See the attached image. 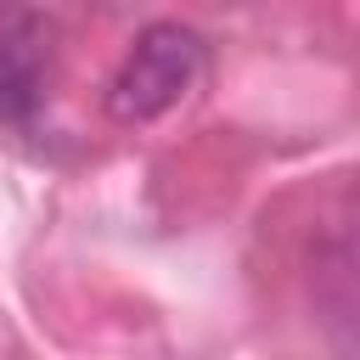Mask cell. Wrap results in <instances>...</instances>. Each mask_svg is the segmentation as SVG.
<instances>
[{
	"instance_id": "cell-1",
	"label": "cell",
	"mask_w": 360,
	"mask_h": 360,
	"mask_svg": "<svg viewBox=\"0 0 360 360\" xmlns=\"http://www.w3.org/2000/svg\"><path fill=\"white\" fill-rule=\"evenodd\" d=\"M208 73V39L191 22H146L107 79V118L135 129L174 112Z\"/></svg>"
},
{
	"instance_id": "cell-2",
	"label": "cell",
	"mask_w": 360,
	"mask_h": 360,
	"mask_svg": "<svg viewBox=\"0 0 360 360\" xmlns=\"http://www.w3.org/2000/svg\"><path fill=\"white\" fill-rule=\"evenodd\" d=\"M56 62V22L34 6H0V129L28 135L39 124Z\"/></svg>"
},
{
	"instance_id": "cell-3",
	"label": "cell",
	"mask_w": 360,
	"mask_h": 360,
	"mask_svg": "<svg viewBox=\"0 0 360 360\" xmlns=\"http://www.w3.org/2000/svg\"><path fill=\"white\" fill-rule=\"evenodd\" d=\"M315 281H321V304H326L332 332L360 349V186L338 202V214L326 225Z\"/></svg>"
}]
</instances>
